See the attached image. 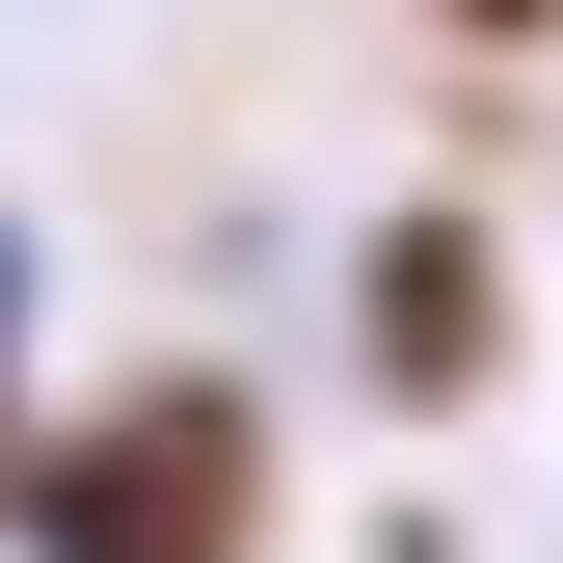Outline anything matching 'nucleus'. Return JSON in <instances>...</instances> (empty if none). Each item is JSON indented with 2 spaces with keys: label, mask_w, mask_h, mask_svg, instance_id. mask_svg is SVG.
<instances>
[{
  "label": "nucleus",
  "mask_w": 563,
  "mask_h": 563,
  "mask_svg": "<svg viewBox=\"0 0 563 563\" xmlns=\"http://www.w3.org/2000/svg\"><path fill=\"white\" fill-rule=\"evenodd\" d=\"M430 27H563V0H430Z\"/></svg>",
  "instance_id": "4"
},
{
  "label": "nucleus",
  "mask_w": 563,
  "mask_h": 563,
  "mask_svg": "<svg viewBox=\"0 0 563 563\" xmlns=\"http://www.w3.org/2000/svg\"><path fill=\"white\" fill-rule=\"evenodd\" d=\"M268 537V402L242 376H134L27 456V563H242Z\"/></svg>",
  "instance_id": "1"
},
{
  "label": "nucleus",
  "mask_w": 563,
  "mask_h": 563,
  "mask_svg": "<svg viewBox=\"0 0 563 563\" xmlns=\"http://www.w3.org/2000/svg\"><path fill=\"white\" fill-rule=\"evenodd\" d=\"M349 322H376V402H483V322H510L483 216H376L349 242Z\"/></svg>",
  "instance_id": "2"
},
{
  "label": "nucleus",
  "mask_w": 563,
  "mask_h": 563,
  "mask_svg": "<svg viewBox=\"0 0 563 563\" xmlns=\"http://www.w3.org/2000/svg\"><path fill=\"white\" fill-rule=\"evenodd\" d=\"M0 376H27V216H0Z\"/></svg>",
  "instance_id": "3"
}]
</instances>
